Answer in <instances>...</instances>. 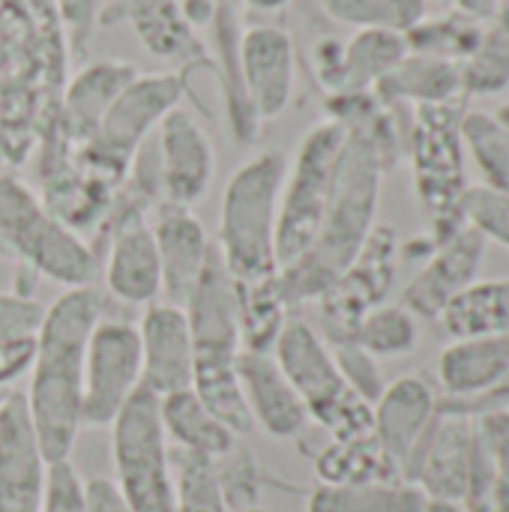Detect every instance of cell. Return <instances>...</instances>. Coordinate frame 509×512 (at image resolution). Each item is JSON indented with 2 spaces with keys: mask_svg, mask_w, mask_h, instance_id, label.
<instances>
[{
  "mask_svg": "<svg viewBox=\"0 0 509 512\" xmlns=\"http://www.w3.org/2000/svg\"><path fill=\"white\" fill-rule=\"evenodd\" d=\"M435 414H438V399L432 387L417 375H405L387 384L378 402L372 405V435L378 438V444L384 447L402 480Z\"/></svg>",
  "mask_w": 509,
  "mask_h": 512,
  "instance_id": "7402d4cb",
  "label": "cell"
},
{
  "mask_svg": "<svg viewBox=\"0 0 509 512\" xmlns=\"http://www.w3.org/2000/svg\"><path fill=\"white\" fill-rule=\"evenodd\" d=\"M243 90L258 117L270 123L291 105L294 96V39L276 24H252L240 33Z\"/></svg>",
  "mask_w": 509,
  "mask_h": 512,
  "instance_id": "e0dca14e",
  "label": "cell"
},
{
  "mask_svg": "<svg viewBox=\"0 0 509 512\" xmlns=\"http://www.w3.org/2000/svg\"><path fill=\"white\" fill-rule=\"evenodd\" d=\"M417 512H465V504H453V501H438V498H426V504Z\"/></svg>",
  "mask_w": 509,
  "mask_h": 512,
  "instance_id": "c3c4849f",
  "label": "cell"
},
{
  "mask_svg": "<svg viewBox=\"0 0 509 512\" xmlns=\"http://www.w3.org/2000/svg\"><path fill=\"white\" fill-rule=\"evenodd\" d=\"M288 171L282 150H258L234 168L219 204L216 252L234 282H255L279 273L276 222Z\"/></svg>",
  "mask_w": 509,
  "mask_h": 512,
  "instance_id": "277c9868",
  "label": "cell"
},
{
  "mask_svg": "<svg viewBox=\"0 0 509 512\" xmlns=\"http://www.w3.org/2000/svg\"><path fill=\"white\" fill-rule=\"evenodd\" d=\"M405 54V39L387 30H360L348 45H342V60L336 81L330 87L333 96L363 93L372 84H381Z\"/></svg>",
  "mask_w": 509,
  "mask_h": 512,
  "instance_id": "83f0119b",
  "label": "cell"
},
{
  "mask_svg": "<svg viewBox=\"0 0 509 512\" xmlns=\"http://www.w3.org/2000/svg\"><path fill=\"white\" fill-rule=\"evenodd\" d=\"M150 231L159 252L162 294L168 297L165 303L186 306L210 261L213 243L207 240L201 219L189 207H177L168 201H162L150 213Z\"/></svg>",
  "mask_w": 509,
  "mask_h": 512,
  "instance_id": "ffe728a7",
  "label": "cell"
},
{
  "mask_svg": "<svg viewBox=\"0 0 509 512\" xmlns=\"http://www.w3.org/2000/svg\"><path fill=\"white\" fill-rule=\"evenodd\" d=\"M162 198L177 207L204 201L216 177V150L207 129L186 108H174L156 129Z\"/></svg>",
  "mask_w": 509,
  "mask_h": 512,
  "instance_id": "9a60e30c",
  "label": "cell"
},
{
  "mask_svg": "<svg viewBox=\"0 0 509 512\" xmlns=\"http://www.w3.org/2000/svg\"><path fill=\"white\" fill-rule=\"evenodd\" d=\"M477 423H480L483 444L492 456L495 474L509 492V411H489L477 417Z\"/></svg>",
  "mask_w": 509,
  "mask_h": 512,
  "instance_id": "7bdbcfd3",
  "label": "cell"
},
{
  "mask_svg": "<svg viewBox=\"0 0 509 512\" xmlns=\"http://www.w3.org/2000/svg\"><path fill=\"white\" fill-rule=\"evenodd\" d=\"M333 360L345 378V384L360 396L366 399L369 405L378 402V396L384 393V378H381V369L375 363L372 354H366L357 342H333Z\"/></svg>",
  "mask_w": 509,
  "mask_h": 512,
  "instance_id": "74e56055",
  "label": "cell"
},
{
  "mask_svg": "<svg viewBox=\"0 0 509 512\" xmlns=\"http://www.w3.org/2000/svg\"><path fill=\"white\" fill-rule=\"evenodd\" d=\"M57 111L30 96H0V165L18 171L39 150Z\"/></svg>",
  "mask_w": 509,
  "mask_h": 512,
  "instance_id": "d6a6232c",
  "label": "cell"
},
{
  "mask_svg": "<svg viewBox=\"0 0 509 512\" xmlns=\"http://www.w3.org/2000/svg\"><path fill=\"white\" fill-rule=\"evenodd\" d=\"M237 6L240 3H219V12L207 30H213V39H216V51H210V54L216 60V81L225 96L228 126L240 144H252L261 135V123L246 99V90H243V69H240L243 24L237 15Z\"/></svg>",
  "mask_w": 509,
  "mask_h": 512,
  "instance_id": "484cf974",
  "label": "cell"
},
{
  "mask_svg": "<svg viewBox=\"0 0 509 512\" xmlns=\"http://www.w3.org/2000/svg\"><path fill=\"white\" fill-rule=\"evenodd\" d=\"M509 378V333L456 339L441 351L438 381L450 402H474Z\"/></svg>",
  "mask_w": 509,
  "mask_h": 512,
  "instance_id": "d4e9b609",
  "label": "cell"
},
{
  "mask_svg": "<svg viewBox=\"0 0 509 512\" xmlns=\"http://www.w3.org/2000/svg\"><path fill=\"white\" fill-rule=\"evenodd\" d=\"M237 375L252 423H258L270 438L285 441V438H297L306 429L309 423L306 405L291 387V381L285 378V372L279 369V363L273 360V354L243 351L237 363Z\"/></svg>",
  "mask_w": 509,
  "mask_h": 512,
  "instance_id": "603a6c76",
  "label": "cell"
},
{
  "mask_svg": "<svg viewBox=\"0 0 509 512\" xmlns=\"http://www.w3.org/2000/svg\"><path fill=\"white\" fill-rule=\"evenodd\" d=\"M468 135L492 183V192H501L509 198V132L486 123V117H474V123H468Z\"/></svg>",
  "mask_w": 509,
  "mask_h": 512,
  "instance_id": "8d00e7d4",
  "label": "cell"
},
{
  "mask_svg": "<svg viewBox=\"0 0 509 512\" xmlns=\"http://www.w3.org/2000/svg\"><path fill=\"white\" fill-rule=\"evenodd\" d=\"M99 24H129L144 51L168 60L174 72L186 78L195 69L216 75V60L198 39V30L183 18L180 0H114L111 6H102Z\"/></svg>",
  "mask_w": 509,
  "mask_h": 512,
  "instance_id": "5bb4252c",
  "label": "cell"
},
{
  "mask_svg": "<svg viewBox=\"0 0 509 512\" xmlns=\"http://www.w3.org/2000/svg\"><path fill=\"white\" fill-rule=\"evenodd\" d=\"M48 471L24 393H9L0 402V512H45Z\"/></svg>",
  "mask_w": 509,
  "mask_h": 512,
  "instance_id": "2e32d148",
  "label": "cell"
},
{
  "mask_svg": "<svg viewBox=\"0 0 509 512\" xmlns=\"http://www.w3.org/2000/svg\"><path fill=\"white\" fill-rule=\"evenodd\" d=\"M69 51L54 0H0V96L60 108Z\"/></svg>",
  "mask_w": 509,
  "mask_h": 512,
  "instance_id": "8992f818",
  "label": "cell"
},
{
  "mask_svg": "<svg viewBox=\"0 0 509 512\" xmlns=\"http://www.w3.org/2000/svg\"><path fill=\"white\" fill-rule=\"evenodd\" d=\"M426 495L408 480L357 483V486H324L318 483L309 495L306 512H417Z\"/></svg>",
  "mask_w": 509,
  "mask_h": 512,
  "instance_id": "f546056e",
  "label": "cell"
},
{
  "mask_svg": "<svg viewBox=\"0 0 509 512\" xmlns=\"http://www.w3.org/2000/svg\"><path fill=\"white\" fill-rule=\"evenodd\" d=\"M219 3L222 0H180V12L195 30H207L219 12Z\"/></svg>",
  "mask_w": 509,
  "mask_h": 512,
  "instance_id": "bcb514c9",
  "label": "cell"
},
{
  "mask_svg": "<svg viewBox=\"0 0 509 512\" xmlns=\"http://www.w3.org/2000/svg\"><path fill=\"white\" fill-rule=\"evenodd\" d=\"M0 252L21 270L39 273L63 288L93 285L99 273L96 249L48 213L39 192L15 168L0 165Z\"/></svg>",
  "mask_w": 509,
  "mask_h": 512,
  "instance_id": "5b68a950",
  "label": "cell"
},
{
  "mask_svg": "<svg viewBox=\"0 0 509 512\" xmlns=\"http://www.w3.org/2000/svg\"><path fill=\"white\" fill-rule=\"evenodd\" d=\"M441 324L453 339L509 333V276L468 285L441 312Z\"/></svg>",
  "mask_w": 509,
  "mask_h": 512,
  "instance_id": "4dcf8cb0",
  "label": "cell"
},
{
  "mask_svg": "<svg viewBox=\"0 0 509 512\" xmlns=\"http://www.w3.org/2000/svg\"><path fill=\"white\" fill-rule=\"evenodd\" d=\"M45 512H87L84 501V480L69 462L51 465L48 471V498Z\"/></svg>",
  "mask_w": 509,
  "mask_h": 512,
  "instance_id": "60d3db41",
  "label": "cell"
},
{
  "mask_svg": "<svg viewBox=\"0 0 509 512\" xmlns=\"http://www.w3.org/2000/svg\"><path fill=\"white\" fill-rule=\"evenodd\" d=\"M186 321L192 333V393L240 438L252 432V417L240 390L237 363L243 354L237 285L225 270L216 246L210 261L186 300Z\"/></svg>",
  "mask_w": 509,
  "mask_h": 512,
  "instance_id": "3957f363",
  "label": "cell"
},
{
  "mask_svg": "<svg viewBox=\"0 0 509 512\" xmlns=\"http://www.w3.org/2000/svg\"><path fill=\"white\" fill-rule=\"evenodd\" d=\"M237 285V312H240V339L243 351L270 354L282 327L288 324V303L279 291V279L234 282Z\"/></svg>",
  "mask_w": 509,
  "mask_h": 512,
  "instance_id": "1f68e13d",
  "label": "cell"
},
{
  "mask_svg": "<svg viewBox=\"0 0 509 512\" xmlns=\"http://www.w3.org/2000/svg\"><path fill=\"white\" fill-rule=\"evenodd\" d=\"M189 96V78L180 72H138L123 93L111 102L102 123L84 141L75 147L78 162L96 174L99 180L111 183L114 189L123 186L132 159L147 144V138L159 129V123L180 108V99Z\"/></svg>",
  "mask_w": 509,
  "mask_h": 512,
  "instance_id": "52a82bcc",
  "label": "cell"
},
{
  "mask_svg": "<svg viewBox=\"0 0 509 512\" xmlns=\"http://www.w3.org/2000/svg\"><path fill=\"white\" fill-rule=\"evenodd\" d=\"M114 489L129 512H177L171 444L159 417V396L138 387L111 423Z\"/></svg>",
  "mask_w": 509,
  "mask_h": 512,
  "instance_id": "9c48e42d",
  "label": "cell"
},
{
  "mask_svg": "<svg viewBox=\"0 0 509 512\" xmlns=\"http://www.w3.org/2000/svg\"><path fill=\"white\" fill-rule=\"evenodd\" d=\"M171 477L177 512H228L216 459L171 447Z\"/></svg>",
  "mask_w": 509,
  "mask_h": 512,
  "instance_id": "836d02e7",
  "label": "cell"
},
{
  "mask_svg": "<svg viewBox=\"0 0 509 512\" xmlns=\"http://www.w3.org/2000/svg\"><path fill=\"white\" fill-rule=\"evenodd\" d=\"M105 285L129 306H150L162 297V267L147 219H126L102 234Z\"/></svg>",
  "mask_w": 509,
  "mask_h": 512,
  "instance_id": "44dd1931",
  "label": "cell"
},
{
  "mask_svg": "<svg viewBox=\"0 0 509 512\" xmlns=\"http://www.w3.org/2000/svg\"><path fill=\"white\" fill-rule=\"evenodd\" d=\"M240 3H246V6L255 9V12H279V9H285L291 0H240Z\"/></svg>",
  "mask_w": 509,
  "mask_h": 512,
  "instance_id": "681fc988",
  "label": "cell"
},
{
  "mask_svg": "<svg viewBox=\"0 0 509 512\" xmlns=\"http://www.w3.org/2000/svg\"><path fill=\"white\" fill-rule=\"evenodd\" d=\"M141 339V387L153 396L192 390V333L186 309L174 303H150L138 324Z\"/></svg>",
  "mask_w": 509,
  "mask_h": 512,
  "instance_id": "ac0fdd59",
  "label": "cell"
},
{
  "mask_svg": "<svg viewBox=\"0 0 509 512\" xmlns=\"http://www.w3.org/2000/svg\"><path fill=\"white\" fill-rule=\"evenodd\" d=\"M30 357H33V336L0 342V387L18 381L30 369Z\"/></svg>",
  "mask_w": 509,
  "mask_h": 512,
  "instance_id": "ee69618b",
  "label": "cell"
},
{
  "mask_svg": "<svg viewBox=\"0 0 509 512\" xmlns=\"http://www.w3.org/2000/svg\"><path fill=\"white\" fill-rule=\"evenodd\" d=\"M270 354L303 399L309 420L327 429L333 441L372 432V405L345 384L333 348L312 330V324L288 318Z\"/></svg>",
  "mask_w": 509,
  "mask_h": 512,
  "instance_id": "ba28073f",
  "label": "cell"
},
{
  "mask_svg": "<svg viewBox=\"0 0 509 512\" xmlns=\"http://www.w3.org/2000/svg\"><path fill=\"white\" fill-rule=\"evenodd\" d=\"M243 512H261V510H258V507H252V510H243Z\"/></svg>",
  "mask_w": 509,
  "mask_h": 512,
  "instance_id": "f907efd6",
  "label": "cell"
},
{
  "mask_svg": "<svg viewBox=\"0 0 509 512\" xmlns=\"http://www.w3.org/2000/svg\"><path fill=\"white\" fill-rule=\"evenodd\" d=\"M327 15L363 30L402 33L423 15V0H321Z\"/></svg>",
  "mask_w": 509,
  "mask_h": 512,
  "instance_id": "d590c367",
  "label": "cell"
},
{
  "mask_svg": "<svg viewBox=\"0 0 509 512\" xmlns=\"http://www.w3.org/2000/svg\"><path fill=\"white\" fill-rule=\"evenodd\" d=\"M57 6V15L66 27V36H69V48L75 54L84 51L93 27L99 24V12H102V0H54Z\"/></svg>",
  "mask_w": 509,
  "mask_h": 512,
  "instance_id": "b9f144b4",
  "label": "cell"
},
{
  "mask_svg": "<svg viewBox=\"0 0 509 512\" xmlns=\"http://www.w3.org/2000/svg\"><path fill=\"white\" fill-rule=\"evenodd\" d=\"M486 255V234L471 222L459 228L450 240L438 243L435 252L426 258V267L405 291V309L417 318H441L453 297H459L474 276Z\"/></svg>",
  "mask_w": 509,
  "mask_h": 512,
  "instance_id": "d6986e66",
  "label": "cell"
},
{
  "mask_svg": "<svg viewBox=\"0 0 509 512\" xmlns=\"http://www.w3.org/2000/svg\"><path fill=\"white\" fill-rule=\"evenodd\" d=\"M135 75H138V66L126 60H96L84 66L75 78H69L60 96V111H57L60 135L75 147L90 141V135L102 123L111 102L123 93V87Z\"/></svg>",
  "mask_w": 509,
  "mask_h": 512,
  "instance_id": "cb8c5ba5",
  "label": "cell"
},
{
  "mask_svg": "<svg viewBox=\"0 0 509 512\" xmlns=\"http://www.w3.org/2000/svg\"><path fill=\"white\" fill-rule=\"evenodd\" d=\"M465 219L486 234V240H498L509 249V198L492 189H471L465 204Z\"/></svg>",
  "mask_w": 509,
  "mask_h": 512,
  "instance_id": "f35d334b",
  "label": "cell"
},
{
  "mask_svg": "<svg viewBox=\"0 0 509 512\" xmlns=\"http://www.w3.org/2000/svg\"><path fill=\"white\" fill-rule=\"evenodd\" d=\"M354 105H342L333 99L336 117L345 126V144L336 165V183L330 195V207L324 222L312 240V246L288 267L276 273L279 291L288 309L321 300L336 279L354 264L369 234L375 231L381 174L387 168V135L384 123L372 114H363L357 105V93L348 96Z\"/></svg>",
  "mask_w": 509,
  "mask_h": 512,
  "instance_id": "6da1fadb",
  "label": "cell"
},
{
  "mask_svg": "<svg viewBox=\"0 0 509 512\" xmlns=\"http://www.w3.org/2000/svg\"><path fill=\"white\" fill-rule=\"evenodd\" d=\"M405 480L426 498L468 504L492 492L498 474L483 444L480 423L456 408H438L429 432L408 462Z\"/></svg>",
  "mask_w": 509,
  "mask_h": 512,
  "instance_id": "30bf717a",
  "label": "cell"
},
{
  "mask_svg": "<svg viewBox=\"0 0 509 512\" xmlns=\"http://www.w3.org/2000/svg\"><path fill=\"white\" fill-rule=\"evenodd\" d=\"M45 306L24 291H0V342L27 339L36 333Z\"/></svg>",
  "mask_w": 509,
  "mask_h": 512,
  "instance_id": "ab89813d",
  "label": "cell"
},
{
  "mask_svg": "<svg viewBox=\"0 0 509 512\" xmlns=\"http://www.w3.org/2000/svg\"><path fill=\"white\" fill-rule=\"evenodd\" d=\"M159 417H162V429L171 447L201 453L219 462L240 444V435L231 432L192 390L162 396Z\"/></svg>",
  "mask_w": 509,
  "mask_h": 512,
  "instance_id": "4316f807",
  "label": "cell"
},
{
  "mask_svg": "<svg viewBox=\"0 0 509 512\" xmlns=\"http://www.w3.org/2000/svg\"><path fill=\"white\" fill-rule=\"evenodd\" d=\"M399 267V237L387 225H375L354 264L318 300L330 342H351L357 324L387 300Z\"/></svg>",
  "mask_w": 509,
  "mask_h": 512,
  "instance_id": "4fadbf2b",
  "label": "cell"
},
{
  "mask_svg": "<svg viewBox=\"0 0 509 512\" xmlns=\"http://www.w3.org/2000/svg\"><path fill=\"white\" fill-rule=\"evenodd\" d=\"M141 387L138 327L99 318L84 354V426H111Z\"/></svg>",
  "mask_w": 509,
  "mask_h": 512,
  "instance_id": "7c38bea8",
  "label": "cell"
},
{
  "mask_svg": "<svg viewBox=\"0 0 509 512\" xmlns=\"http://www.w3.org/2000/svg\"><path fill=\"white\" fill-rule=\"evenodd\" d=\"M84 501H87V512H129L114 483L102 477L84 483Z\"/></svg>",
  "mask_w": 509,
  "mask_h": 512,
  "instance_id": "f6af8a7d",
  "label": "cell"
},
{
  "mask_svg": "<svg viewBox=\"0 0 509 512\" xmlns=\"http://www.w3.org/2000/svg\"><path fill=\"white\" fill-rule=\"evenodd\" d=\"M366 354L378 357H405L420 345V324L405 306H375L354 330V339Z\"/></svg>",
  "mask_w": 509,
  "mask_h": 512,
  "instance_id": "e575fe53",
  "label": "cell"
},
{
  "mask_svg": "<svg viewBox=\"0 0 509 512\" xmlns=\"http://www.w3.org/2000/svg\"><path fill=\"white\" fill-rule=\"evenodd\" d=\"M315 474L324 486H357V483H387V480H402L378 438L360 435L348 441H330L318 459H315Z\"/></svg>",
  "mask_w": 509,
  "mask_h": 512,
  "instance_id": "f1b7e54d",
  "label": "cell"
},
{
  "mask_svg": "<svg viewBox=\"0 0 509 512\" xmlns=\"http://www.w3.org/2000/svg\"><path fill=\"white\" fill-rule=\"evenodd\" d=\"M342 144L345 126L339 120H324L303 135L294 159L288 162L276 222L279 270L294 264L312 246L330 207Z\"/></svg>",
  "mask_w": 509,
  "mask_h": 512,
  "instance_id": "8fae6325",
  "label": "cell"
},
{
  "mask_svg": "<svg viewBox=\"0 0 509 512\" xmlns=\"http://www.w3.org/2000/svg\"><path fill=\"white\" fill-rule=\"evenodd\" d=\"M105 315L99 288H66L33 333L30 384L24 393L33 435L48 465L69 462L84 426V354L93 327Z\"/></svg>",
  "mask_w": 509,
  "mask_h": 512,
  "instance_id": "7a4b0ae2",
  "label": "cell"
},
{
  "mask_svg": "<svg viewBox=\"0 0 509 512\" xmlns=\"http://www.w3.org/2000/svg\"><path fill=\"white\" fill-rule=\"evenodd\" d=\"M465 512H509V492L501 480H495L492 492L465 504Z\"/></svg>",
  "mask_w": 509,
  "mask_h": 512,
  "instance_id": "7dc6e473",
  "label": "cell"
},
{
  "mask_svg": "<svg viewBox=\"0 0 509 512\" xmlns=\"http://www.w3.org/2000/svg\"><path fill=\"white\" fill-rule=\"evenodd\" d=\"M222 3H240V0H222Z\"/></svg>",
  "mask_w": 509,
  "mask_h": 512,
  "instance_id": "816d5d0a",
  "label": "cell"
}]
</instances>
